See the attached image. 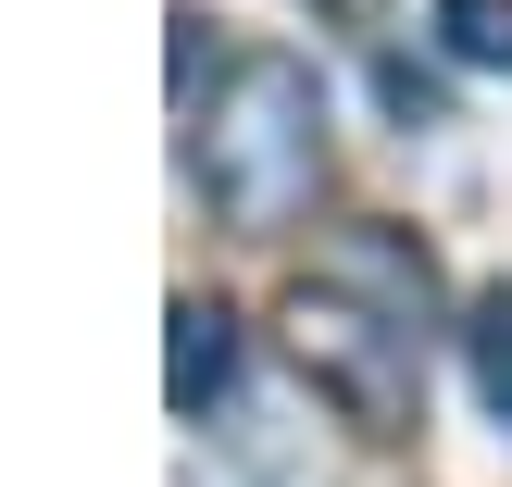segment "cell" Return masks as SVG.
I'll use <instances>...</instances> for the list:
<instances>
[{
    "instance_id": "cell-1",
    "label": "cell",
    "mask_w": 512,
    "mask_h": 487,
    "mask_svg": "<svg viewBox=\"0 0 512 487\" xmlns=\"http://www.w3.org/2000/svg\"><path fill=\"white\" fill-rule=\"evenodd\" d=\"M188 163H200V200L238 238H288L313 213V188H325V75L300 50H238L225 100L188 138Z\"/></svg>"
},
{
    "instance_id": "cell-2",
    "label": "cell",
    "mask_w": 512,
    "mask_h": 487,
    "mask_svg": "<svg viewBox=\"0 0 512 487\" xmlns=\"http://www.w3.org/2000/svg\"><path fill=\"white\" fill-rule=\"evenodd\" d=\"M275 325H288V363L338 400L350 438H413L425 425V325H400L388 300L338 288V275L313 263L288 300H275Z\"/></svg>"
},
{
    "instance_id": "cell-3",
    "label": "cell",
    "mask_w": 512,
    "mask_h": 487,
    "mask_svg": "<svg viewBox=\"0 0 512 487\" xmlns=\"http://www.w3.org/2000/svg\"><path fill=\"white\" fill-rule=\"evenodd\" d=\"M325 275L363 300H388L400 325H438V250L413 238V225H350L338 250H325Z\"/></svg>"
},
{
    "instance_id": "cell-4",
    "label": "cell",
    "mask_w": 512,
    "mask_h": 487,
    "mask_svg": "<svg viewBox=\"0 0 512 487\" xmlns=\"http://www.w3.org/2000/svg\"><path fill=\"white\" fill-rule=\"evenodd\" d=\"M225 375H238V313L225 300H175V350H163V400L175 413H213Z\"/></svg>"
},
{
    "instance_id": "cell-5",
    "label": "cell",
    "mask_w": 512,
    "mask_h": 487,
    "mask_svg": "<svg viewBox=\"0 0 512 487\" xmlns=\"http://www.w3.org/2000/svg\"><path fill=\"white\" fill-rule=\"evenodd\" d=\"M463 363H475V400L512 425V275H500V288H475V313H463Z\"/></svg>"
},
{
    "instance_id": "cell-6",
    "label": "cell",
    "mask_w": 512,
    "mask_h": 487,
    "mask_svg": "<svg viewBox=\"0 0 512 487\" xmlns=\"http://www.w3.org/2000/svg\"><path fill=\"white\" fill-rule=\"evenodd\" d=\"M438 50L475 75H512V0H438Z\"/></svg>"
},
{
    "instance_id": "cell-7",
    "label": "cell",
    "mask_w": 512,
    "mask_h": 487,
    "mask_svg": "<svg viewBox=\"0 0 512 487\" xmlns=\"http://www.w3.org/2000/svg\"><path fill=\"white\" fill-rule=\"evenodd\" d=\"M375 100H388L400 125H438V75H425V63H400V50L375 63Z\"/></svg>"
},
{
    "instance_id": "cell-8",
    "label": "cell",
    "mask_w": 512,
    "mask_h": 487,
    "mask_svg": "<svg viewBox=\"0 0 512 487\" xmlns=\"http://www.w3.org/2000/svg\"><path fill=\"white\" fill-rule=\"evenodd\" d=\"M325 13H350V25H363V13H388V0H325Z\"/></svg>"
}]
</instances>
